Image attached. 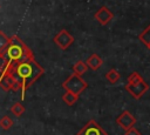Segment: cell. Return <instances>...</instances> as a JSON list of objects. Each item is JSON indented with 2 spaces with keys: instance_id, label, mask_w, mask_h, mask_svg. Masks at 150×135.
<instances>
[{
  "instance_id": "obj_18",
  "label": "cell",
  "mask_w": 150,
  "mask_h": 135,
  "mask_svg": "<svg viewBox=\"0 0 150 135\" xmlns=\"http://www.w3.org/2000/svg\"><path fill=\"white\" fill-rule=\"evenodd\" d=\"M141 81H143V77L141 76V74L137 73V72H134V73H131V74L129 75L127 83H138V82H141Z\"/></svg>"
},
{
  "instance_id": "obj_14",
  "label": "cell",
  "mask_w": 150,
  "mask_h": 135,
  "mask_svg": "<svg viewBox=\"0 0 150 135\" xmlns=\"http://www.w3.org/2000/svg\"><path fill=\"white\" fill-rule=\"evenodd\" d=\"M120 77H121V75H120V73L116 70V69H114V68H111L108 73H105V79L110 82V83H116L118 80H120Z\"/></svg>"
},
{
  "instance_id": "obj_10",
  "label": "cell",
  "mask_w": 150,
  "mask_h": 135,
  "mask_svg": "<svg viewBox=\"0 0 150 135\" xmlns=\"http://www.w3.org/2000/svg\"><path fill=\"white\" fill-rule=\"evenodd\" d=\"M86 65L88 66V68H90L93 70H97L103 65V59L101 56H98L97 54H91L90 56L87 58Z\"/></svg>"
},
{
  "instance_id": "obj_16",
  "label": "cell",
  "mask_w": 150,
  "mask_h": 135,
  "mask_svg": "<svg viewBox=\"0 0 150 135\" xmlns=\"http://www.w3.org/2000/svg\"><path fill=\"white\" fill-rule=\"evenodd\" d=\"M11 112H12V114H14L16 117H20V116L25 113V107H23L20 102H15V103L12 104Z\"/></svg>"
},
{
  "instance_id": "obj_3",
  "label": "cell",
  "mask_w": 150,
  "mask_h": 135,
  "mask_svg": "<svg viewBox=\"0 0 150 135\" xmlns=\"http://www.w3.org/2000/svg\"><path fill=\"white\" fill-rule=\"evenodd\" d=\"M0 87L5 92L20 89V85L12 74V63L6 61H4L2 66L0 67Z\"/></svg>"
},
{
  "instance_id": "obj_2",
  "label": "cell",
  "mask_w": 150,
  "mask_h": 135,
  "mask_svg": "<svg viewBox=\"0 0 150 135\" xmlns=\"http://www.w3.org/2000/svg\"><path fill=\"white\" fill-rule=\"evenodd\" d=\"M32 59H34V54L28 48V46L18 35H12L9 38V43L5 50L2 60L9 63H20Z\"/></svg>"
},
{
  "instance_id": "obj_12",
  "label": "cell",
  "mask_w": 150,
  "mask_h": 135,
  "mask_svg": "<svg viewBox=\"0 0 150 135\" xmlns=\"http://www.w3.org/2000/svg\"><path fill=\"white\" fill-rule=\"evenodd\" d=\"M8 43H9V38L2 31H0V59L1 60H2V56L5 54V50L8 46Z\"/></svg>"
},
{
  "instance_id": "obj_17",
  "label": "cell",
  "mask_w": 150,
  "mask_h": 135,
  "mask_svg": "<svg viewBox=\"0 0 150 135\" xmlns=\"http://www.w3.org/2000/svg\"><path fill=\"white\" fill-rule=\"evenodd\" d=\"M12 126H13V120H12L9 116L5 115V116H2V117L0 119V128H1V129L8 130Z\"/></svg>"
},
{
  "instance_id": "obj_11",
  "label": "cell",
  "mask_w": 150,
  "mask_h": 135,
  "mask_svg": "<svg viewBox=\"0 0 150 135\" xmlns=\"http://www.w3.org/2000/svg\"><path fill=\"white\" fill-rule=\"evenodd\" d=\"M87 69H88V66L86 65V62H83V61H81V60H79V61H76L75 63H74V66H73V72H74V74H76V75H82V74H84L86 72H87Z\"/></svg>"
},
{
  "instance_id": "obj_15",
  "label": "cell",
  "mask_w": 150,
  "mask_h": 135,
  "mask_svg": "<svg viewBox=\"0 0 150 135\" xmlns=\"http://www.w3.org/2000/svg\"><path fill=\"white\" fill-rule=\"evenodd\" d=\"M77 99H79V96L75 95V94H73V93H70V92H66V93L62 95V100H63L68 106H73V104L77 101Z\"/></svg>"
},
{
  "instance_id": "obj_7",
  "label": "cell",
  "mask_w": 150,
  "mask_h": 135,
  "mask_svg": "<svg viewBox=\"0 0 150 135\" xmlns=\"http://www.w3.org/2000/svg\"><path fill=\"white\" fill-rule=\"evenodd\" d=\"M54 42L61 48V49H67L73 42H74V36L68 33L67 29H61L55 36H54Z\"/></svg>"
},
{
  "instance_id": "obj_4",
  "label": "cell",
  "mask_w": 150,
  "mask_h": 135,
  "mask_svg": "<svg viewBox=\"0 0 150 135\" xmlns=\"http://www.w3.org/2000/svg\"><path fill=\"white\" fill-rule=\"evenodd\" d=\"M62 87L66 89V92H70L79 96L82 92H84V89L88 87V85L80 75H76L73 73L63 81Z\"/></svg>"
},
{
  "instance_id": "obj_8",
  "label": "cell",
  "mask_w": 150,
  "mask_h": 135,
  "mask_svg": "<svg viewBox=\"0 0 150 135\" xmlns=\"http://www.w3.org/2000/svg\"><path fill=\"white\" fill-rule=\"evenodd\" d=\"M116 123H117L122 129L127 130V129L134 127V124L136 123V119H135V116H134L130 112L124 110V112H122V113L118 115V117L116 119Z\"/></svg>"
},
{
  "instance_id": "obj_6",
  "label": "cell",
  "mask_w": 150,
  "mask_h": 135,
  "mask_svg": "<svg viewBox=\"0 0 150 135\" xmlns=\"http://www.w3.org/2000/svg\"><path fill=\"white\" fill-rule=\"evenodd\" d=\"M125 89L132 95L134 99H141L143 96V94L149 89V85L143 80L138 83H127L125 85Z\"/></svg>"
},
{
  "instance_id": "obj_13",
  "label": "cell",
  "mask_w": 150,
  "mask_h": 135,
  "mask_svg": "<svg viewBox=\"0 0 150 135\" xmlns=\"http://www.w3.org/2000/svg\"><path fill=\"white\" fill-rule=\"evenodd\" d=\"M138 40L150 49V25L138 35Z\"/></svg>"
},
{
  "instance_id": "obj_19",
  "label": "cell",
  "mask_w": 150,
  "mask_h": 135,
  "mask_svg": "<svg viewBox=\"0 0 150 135\" xmlns=\"http://www.w3.org/2000/svg\"><path fill=\"white\" fill-rule=\"evenodd\" d=\"M124 135H142V134L139 133L138 129H136L135 127H131V128H129V129L125 130V134Z\"/></svg>"
},
{
  "instance_id": "obj_1",
  "label": "cell",
  "mask_w": 150,
  "mask_h": 135,
  "mask_svg": "<svg viewBox=\"0 0 150 135\" xmlns=\"http://www.w3.org/2000/svg\"><path fill=\"white\" fill-rule=\"evenodd\" d=\"M45 73V68L40 66L35 59L20 62V63H12V74L16 82L20 85L21 89V99L25 100L26 92L29 87Z\"/></svg>"
},
{
  "instance_id": "obj_9",
  "label": "cell",
  "mask_w": 150,
  "mask_h": 135,
  "mask_svg": "<svg viewBox=\"0 0 150 135\" xmlns=\"http://www.w3.org/2000/svg\"><path fill=\"white\" fill-rule=\"evenodd\" d=\"M94 18H95L96 21H98L100 25L105 26V25H108V23L112 20L114 13H112L107 6H102V7L94 14Z\"/></svg>"
},
{
  "instance_id": "obj_5",
  "label": "cell",
  "mask_w": 150,
  "mask_h": 135,
  "mask_svg": "<svg viewBox=\"0 0 150 135\" xmlns=\"http://www.w3.org/2000/svg\"><path fill=\"white\" fill-rule=\"evenodd\" d=\"M76 135H108V133L95 120H90L81 130L77 131Z\"/></svg>"
}]
</instances>
